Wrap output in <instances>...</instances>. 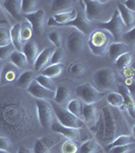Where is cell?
I'll list each match as a JSON object with an SVG mask.
<instances>
[{
  "mask_svg": "<svg viewBox=\"0 0 135 153\" xmlns=\"http://www.w3.org/2000/svg\"><path fill=\"white\" fill-rule=\"evenodd\" d=\"M101 112L104 120V138L102 143L108 145L114 141L119 135L129 133L127 120L119 108L105 105Z\"/></svg>",
  "mask_w": 135,
  "mask_h": 153,
  "instance_id": "1",
  "label": "cell"
},
{
  "mask_svg": "<svg viewBox=\"0 0 135 153\" xmlns=\"http://www.w3.org/2000/svg\"><path fill=\"white\" fill-rule=\"evenodd\" d=\"M113 42H115V40L111 34L105 30L99 29L90 33L87 40V45L94 55L103 56L107 53L109 46Z\"/></svg>",
  "mask_w": 135,
  "mask_h": 153,
  "instance_id": "2",
  "label": "cell"
},
{
  "mask_svg": "<svg viewBox=\"0 0 135 153\" xmlns=\"http://www.w3.org/2000/svg\"><path fill=\"white\" fill-rule=\"evenodd\" d=\"M95 88L103 92L113 90L117 87V80L115 71L111 68H103L98 70L92 76Z\"/></svg>",
  "mask_w": 135,
  "mask_h": 153,
  "instance_id": "3",
  "label": "cell"
},
{
  "mask_svg": "<svg viewBox=\"0 0 135 153\" xmlns=\"http://www.w3.org/2000/svg\"><path fill=\"white\" fill-rule=\"evenodd\" d=\"M76 94L79 97L80 101H83L85 104H95L100 101L106 94V92L98 90L95 86L90 83L80 84L76 87Z\"/></svg>",
  "mask_w": 135,
  "mask_h": 153,
  "instance_id": "4",
  "label": "cell"
},
{
  "mask_svg": "<svg viewBox=\"0 0 135 153\" xmlns=\"http://www.w3.org/2000/svg\"><path fill=\"white\" fill-rule=\"evenodd\" d=\"M53 110L54 114L57 117V122L60 123L62 126L68 128H73V129H81L82 127H84V123L81 118L75 117L74 114H72L71 112L68 111L67 109L61 107L58 104L53 105Z\"/></svg>",
  "mask_w": 135,
  "mask_h": 153,
  "instance_id": "5",
  "label": "cell"
},
{
  "mask_svg": "<svg viewBox=\"0 0 135 153\" xmlns=\"http://www.w3.org/2000/svg\"><path fill=\"white\" fill-rule=\"evenodd\" d=\"M99 29L101 30H105L108 33H110L112 35V37L114 38V40H118L122 37V35L124 34L125 31V26L122 22L121 18H120L119 11L115 10L113 13L112 18L107 22H101L99 23Z\"/></svg>",
  "mask_w": 135,
  "mask_h": 153,
  "instance_id": "6",
  "label": "cell"
},
{
  "mask_svg": "<svg viewBox=\"0 0 135 153\" xmlns=\"http://www.w3.org/2000/svg\"><path fill=\"white\" fill-rule=\"evenodd\" d=\"M37 106V114H38V120L40 125L45 129L51 127L54 120V110L53 104L49 100H36Z\"/></svg>",
  "mask_w": 135,
  "mask_h": 153,
  "instance_id": "7",
  "label": "cell"
},
{
  "mask_svg": "<svg viewBox=\"0 0 135 153\" xmlns=\"http://www.w3.org/2000/svg\"><path fill=\"white\" fill-rule=\"evenodd\" d=\"M84 13L90 22L99 19L105 11V5L109 3L108 0H85Z\"/></svg>",
  "mask_w": 135,
  "mask_h": 153,
  "instance_id": "8",
  "label": "cell"
},
{
  "mask_svg": "<svg viewBox=\"0 0 135 153\" xmlns=\"http://www.w3.org/2000/svg\"><path fill=\"white\" fill-rule=\"evenodd\" d=\"M26 19L31 25L33 32H35L37 35H41L44 33L46 26V14L43 9H38L34 13L26 16Z\"/></svg>",
  "mask_w": 135,
  "mask_h": 153,
  "instance_id": "9",
  "label": "cell"
},
{
  "mask_svg": "<svg viewBox=\"0 0 135 153\" xmlns=\"http://www.w3.org/2000/svg\"><path fill=\"white\" fill-rule=\"evenodd\" d=\"M84 35L81 32L74 30L67 37V49L72 54H78L83 50L84 46Z\"/></svg>",
  "mask_w": 135,
  "mask_h": 153,
  "instance_id": "10",
  "label": "cell"
},
{
  "mask_svg": "<svg viewBox=\"0 0 135 153\" xmlns=\"http://www.w3.org/2000/svg\"><path fill=\"white\" fill-rule=\"evenodd\" d=\"M28 92L33 96L36 99L40 100H50L54 99V96H55V92L48 89L44 88L43 86H41L40 84L37 82L36 80H34L31 83V85L26 88Z\"/></svg>",
  "mask_w": 135,
  "mask_h": 153,
  "instance_id": "11",
  "label": "cell"
},
{
  "mask_svg": "<svg viewBox=\"0 0 135 153\" xmlns=\"http://www.w3.org/2000/svg\"><path fill=\"white\" fill-rule=\"evenodd\" d=\"M65 27H73L75 30L81 32L83 35L90 31L92 28V22H90L87 18L85 16L84 10L81 8L79 10H76V16L73 21H71L70 23H68Z\"/></svg>",
  "mask_w": 135,
  "mask_h": 153,
  "instance_id": "12",
  "label": "cell"
},
{
  "mask_svg": "<svg viewBox=\"0 0 135 153\" xmlns=\"http://www.w3.org/2000/svg\"><path fill=\"white\" fill-rule=\"evenodd\" d=\"M60 142L59 139H55L52 137H41L38 138L35 142V146H34V153H49L50 150L53 147H55L58 143Z\"/></svg>",
  "mask_w": 135,
  "mask_h": 153,
  "instance_id": "13",
  "label": "cell"
},
{
  "mask_svg": "<svg viewBox=\"0 0 135 153\" xmlns=\"http://www.w3.org/2000/svg\"><path fill=\"white\" fill-rule=\"evenodd\" d=\"M51 129L53 132L57 133V134L64 136L66 139L72 140V141H76L80 138V131L79 129H73V128H68L65 126H62L58 122H53L51 125Z\"/></svg>",
  "mask_w": 135,
  "mask_h": 153,
  "instance_id": "14",
  "label": "cell"
},
{
  "mask_svg": "<svg viewBox=\"0 0 135 153\" xmlns=\"http://www.w3.org/2000/svg\"><path fill=\"white\" fill-rule=\"evenodd\" d=\"M21 51H23V54L26 55L29 65H34L39 53H40V48H39L38 43H37L35 40L31 39L29 41L26 42V43L23 44V47Z\"/></svg>",
  "mask_w": 135,
  "mask_h": 153,
  "instance_id": "15",
  "label": "cell"
},
{
  "mask_svg": "<svg viewBox=\"0 0 135 153\" xmlns=\"http://www.w3.org/2000/svg\"><path fill=\"white\" fill-rule=\"evenodd\" d=\"M99 114L100 111L95 104H83L81 118L84 125H87V127H90L98 120Z\"/></svg>",
  "mask_w": 135,
  "mask_h": 153,
  "instance_id": "16",
  "label": "cell"
},
{
  "mask_svg": "<svg viewBox=\"0 0 135 153\" xmlns=\"http://www.w3.org/2000/svg\"><path fill=\"white\" fill-rule=\"evenodd\" d=\"M1 3L2 7L10 14L12 18L21 19V13H23V10H21L23 1L21 0H5Z\"/></svg>",
  "mask_w": 135,
  "mask_h": 153,
  "instance_id": "17",
  "label": "cell"
},
{
  "mask_svg": "<svg viewBox=\"0 0 135 153\" xmlns=\"http://www.w3.org/2000/svg\"><path fill=\"white\" fill-rule=\"evenodd\" d=\"M118 8L117 10L119 11L120 18H121L122 22H123L125 28L127 30H130L134 28L135 25V12L130 11L129 9H127L121 2H118Z\"/></svg>",
  "mask_w": 135,
  "mask_h": 153,
  "instance_id": "18",
  "label": "cell"
},
{
  "mask_svg": "<svg viewBox=\"0 0 135 153\" xmlns=\"http://www.w3.org/2000/svg\"><path fill=\"white\" fill-rule=\"evenodd\" d=\"M129 45H127L124 42H113L111 45L109 46L107 53L109 55V58L111 60H116V59L121 56L122 54L130 52L129 51Z\"/></svg>",
  "mask_w": 135,
  "mask_h": 153,
  "instance_id": "19",
  "label": "cell"
},
{
  "mask_svg": "<svg viewBox=\"0 0 135 153\" xmlns=\"http://www.w3.org/2000/svg\"><path fill=\"white\" fill-rule=\"evenodd\" d=\"M53 51H54V48L48 47V48H45L44 50H42L41 52L39 53L38 57H37L35 63H34V66H35L36 71H43L46 66H48V65L50 63L51 56H52Z\"/></svg>",
  "mask_w": 135,
  "mask_h": 153,
  "instance_id": "20",
  "label": "cell"
},
{
  "mask_svg": "<svg viewBox=\"0 0 135 153\" xmlns=\"http://www.w3.org/2000/svg\"><path fill=\"white\" fill-rule=\"evenodd\" d=\"M21 23H16L10 28L11 44L15 48V50H19V51H21V49L23 47V42L21 40Z\"/></svg>",
  "mask_w": 135,
  "mask_h": 153,
  "instance_id": "21",
  "label": "cell"
},
{
  "mask_svg": "<svg viewBox=\"0 0 135 153\" xmlns=\"http://www.w3.org/2000/svg\"><path fill=\"white\" fill-rule=\"evenodd\" d=\"M76 16V9L73 8L69 11L64 12H59V13H55L53 16V19L56 22V26H63L65 27L68 23L75 19Z\"/></svg>",
  "mask_w": 135,
  "mask_h": 153,
  "instance_id": "22",
  "label": "cell"
},
{
  "mask_svg": "<svg viewBox=\"0 0 135 153\" xmlns=\"http://www.w3.org/2000/svg\"><path fill=\"white\" fill-rule=\"evenodd\" d=\"M9 61L13 66H15L18 70H21V68H26L28 66L29 62L26 60V55L23 54V51L14 50L13 52L9 56Z\"/></svg>",
  "mask_w": 135,
  "mask_h": 153,
  "instance_id": "23",
  "label": "cell"
},
{
  "mask_svg": "<svg viewBox=\"0 0 135 153\" xmlns=\"http://www.w3.org/2000/svg\"><path fill=\"white\" fill-rule=\"evenodd\" d=\"M135 139L133 134H123L119 135L114 141H112L110 144L106 145V150H109L110 148L117 147V146H125L128 144H134Z\"/></svg>",
  "mask_w": 135,
  "mask_h": 153,
  "instance_id": "24",
  "label": "cell"
},
{
  "mask_svg": "<svg viewBox=\"0 0 135 153\" xmlns=\"http://www.w3.org/2000/svg\"><path fill=\"white\" fill-rule=\"evenodd\" d=\"M71 92L70 90L65 86H59L55 90V96H54V101L57 104H65L70 100Z\"/></svg>",
  "mask_w": 135,
  "mask_h": 153,
  "instance_id": "25",
  "label": "cell"
},
{
  "mask_svg": "<svg viewBox=\"0 0 135 153\" xmlns=\"http://www.w3.org/2000/svg\"><path fill=\"white\" fill-rule=\"evenodd\" d=\"M73 4L74 1L72 0H53L51 1V9L56 13L69 11L73 9Z\"/></svg>",
  "mask_w": 135,
  "mask_h": 153,
  "instance_id": "26",
  "label": "cell"
},
{
  "mask_svg": "<svg viewBox=\"0 0 135 153\" xmlns=\"http://www.w3.org/2000/svg\"><path fill=\"white\" fill-rule=\"evenodd\" d=\"M64 71V65L63 63H58V65H50L46 66L42 71V75L48 76V78L54 79L57 78Z\"/></svg>",
  "mask_w": 135,
  "mask_h": 153,
  "instance_id": "27",
  "label": "cell"
},
{
  "mask_svg": "<svg viewBox=\"0 0 135 153\" xmlns=\"http://www.w3.org/2000/svg\"><path fill=\"white\" fill-rule=\"evenodd\" d=\"M100 150V143L95 138L83 142L79 148V153H98Z\"/></svg>",
  "mask_w": 135,
  "mask_h": 153,
  "instance_id": "28",
  "label": "cell"
},
{
  "mask_svg": "<svg viewBox=\"0 0 135 153\" xmlns=\"http://www.w3.org/2000/svg\"><path fill=\"white\" fill-rule=\"evenodd\" d=\"M132 60H133V55H132L131 52H127L122 54L121 56H119L116 60H115V65L118 70L123 71L125 68L131 66Z\"/></svg>",
  "mask_w": 135,
  "mask_h": 153,
  "instance_id": "29",
  "label": "cell"
},
{
  "mask_svg": "<svg viewBox=\"0 0 135 153\" xmlns=\"http://www.w3.org/2000/svg\"><path fill=\"white\" fill-rule=\"evenodd\" d=\"M35 80V73L31 70L24 71L23 74L18 76V85L21 88H28L31 83Z\"/></svg>",
  "mask_w": 135,
  "mask_h": 153,
  "instance_id": "30",
  "label": "cell"
},
{
  "mask_svg": "<svg viewBox=\"0 0 135 153\" xmlns=\"http://www.w3.org/2000/svg\"><path fill=\"white\" fill-rule=\"evenodd\" d=\"M18 68L15 66L13 68V66L4 65L3 71H2L1 80H3L4 82H13L14 80H18Z\"/></svg>",
  "mask_w": 135,
  "mask_h": 153,
  "instance_id": "31",
  "label": "cell"
},
{
  "mask_svg": "<svg viewBox=\"0 0 135 153\" xmlns=\"http://www.w3.org/2000/svg\"><path fill=\"white\" fill-rule=\"evenodd\" d=\"M82 106H83L82 101H80L79 99H71L67 102V107H66V109L72 113V114H74L75 117L81 118Z\"/></svg>",
  "mask_w": 135,
  "mask_h": 153,
  "instance_id": "32",
  "label": "cell"
},
{
  "mask_svg": "<svg viewBox=\"0 0 135 153\" xmlns=\"http://www.w3.org/2000/svg\"><path fill=\"white\" fill-rule=\"evenodd\" d=\"M108 105L115 108H121L124 104V98L119 92H111L107 95Z\"/></svg>",
  "mask_w": 135,
  "mask_h": 153,
  "instance_id": "33",
  "label": "cell"
},
{
  "mask_svg": "<svg viewBox=\"0 0 135 153\" xmlns=\"http://www.w3.org/2000/svg\"><path fill=\"white\" fill-rule=\"evenodd\" d=\"M39 2L36 0H23V4H21V10L24 16L32 14L34 12L38 10Z\"/></svg>",
  "mask_w": 135,
  "mask_h": 153,
  "instance_id": "34",
  "label": "cell"
},
{
  "mask_svg": "<svg viewBox=\"0 0 135 153\" xmlns=\"http://www.w3.org/2000/svg\"><path fill=\"white\" fill-rule=\"evenodd\" d=\"M35 80L40 84L41 86H43L44 88L48 89V90H51V91H54L55 92L56 90V84L55 82L53 81V79L51 78H48V76H44V75H39L38 76H36Z\"/></svg>",
  "mask_w": 135,
  "mask_h": 153,
  "instance_id": "35",
  "label": "cell"
},
{
  "mask_svg": "<svg viewBox=\"0 0 135 153\" xmlns=\"http://www.w3.org/2000/svg\"><path fill=\"white\" fill-rule=\"evenodd\" d=\"M11 44L10 29L6 26H0V47Z\"/></svg>",
  "mask_w": 135,
  "mask_h": 153,
  "instance_id": "36",
  "label": "cell"
},
{
  "mask_svg": "<svg viewBox=\"0 0 135 153\" xmlns=\"http://www.w3.org/2000/svg\"><path fill=\"white\" fill-rule=\"evenodd\" d=\"M68 71L74 76H80L85 73V66L80 61H75V62L71 63L69 65Z\"/></svg>",
  "mask_w": 135,
  "mask_h": 153,
  "instance_id": "37",
  "label": "cell"
},
{
  "mask_svg": "<svg viewBox=\"0 0 135 153\" xmlns=\"http://www.w3.org/2000/svg\"><path fill=\"white\" fill-rule=\"evenodd\" d=\"M78 151V147L76 143L72 140L66 139L61 146V153H76Z\"/></svg>",
  "mask_w": 135,
  "mask_h": 153,
  "instance_id": "38",
  "label": "cell"
},
{
  "mask_svg": "<svg viewBox=\"0 0 135 153\" xmlns=\"http://www.w3.org/2000/svg\"><path fill=\"white\" fill-rule=\"evenodd\" d=\"M64 50L62 47L60 48H56L53 51L52 56H51V60L50 63L51 65H58V63H62L63 59H64Z\"/></svg>",
  "mask_w": 135,
  "mask_h": 153,
  "instance_id": "39",
  "label": "cell"
},
{
  "mask_svg": "<svg viewBox=\"0 0 135 153\" xmlns=\"http://www.w3.org/2000/svg\"><path fill=\"white\" fill-rule=\"evenodd\" d=\"M49 40H50L54 44V46H56V48L62 47V42H63V37L62 34L58 31H54L52 33L49 34Z\"/></svg>",
  "mask_w": 135,
  "mask_h": 153,
  "instance_id": "40",
  "label": "cell"
},
{
  "mask_svg": "<svg viewBox=\"0 0 135 153\" xmlns=\"http://www.w3.org/2000/svg\"><path fill=\"white\" fill-rule=\"evenodd\" d=\"M21 40H23L24 44L26 42H28L32 39V36H33V29H32V27H29V25H23L21 23Z\"/></svg>",
  "mask_w": 135,
  "mask_h": 153,
  "instance_id": "41",
  "label": "cell"
},
{
  "mask_svg": "<svg viewBox=\"0 0 135 153\" xmlns=\"http://www.w3.org/2000/svg\"><path fill=\"white\" fill-rule=\"evenodd\" d=\"M134 150V144H128L125 146H117L110 148L107 153H131Z\"/></svg>",
  "mask_w": 135,
  "mask_h": 153,
  "instance_id": "42",
  "label": "cell"
},
{
  "mask_svg": "<svg viewBox=\"0 0 135 153\" xmlns=\"http://www.w3.org/2000/svg\"><path fill=\"white\" fill-rule=\"evenodd\" d=\"M15 50V48L13 47L12 44H9L7 46H3V47H0V60H4V59L9 58L10 54Z\"/></svg>",
  "mask_w": 135,
  "mask_h": 153,
  "instance_id": "43",
  "label": "cell"
},
{
  "mask_svg": "<svg viewBox=\"0 0 135 153\" xmlns=\"http://www.w3.org/2000/svg\"><path fill=\"white\" fill-rule=\"evenodd\" d=\"M121 38L124 39V43H126L127 45H133L135 42V27L128 30L126 33H124Z\"/></svg>",
  "mask_w": 135,
  "mask_h": 153,
  "instance_id": "44",
  "label": "cell"
},
{
  "mask_svg": "<svg viewBox=\"0 0 135 153\" xmlns=\"http://www.w3.org/2000/svg\"><path fill=\"white\" fill-rule=\"evenodd\" d=\"M11 148V141L7 137H0V150L9 151Z\"/></svg>",
  "mask_w": 135,
  "mask_h": 153,
  "instance_id": "45",
  "label": "cell"
},
{
  "mask_svg": "<svg viewBox=\"0 0 135 153\" xmlns=\"http://www.w3.org/2000/svg\"><path fill=\"white\" fill-rule=\"evenodd\" d=\"M120 2H121L127 9H129L130 11L135 12V1L134 0H127V1H120Z\"/></svg>",
  "mask_w": 135,
  "mask_h": 153,
  "instance_id": "46",
  "label": "cell"
},
{
  "mask_svg": "<svg viewBox=\"0 0 135 153\" xmlns=\"http://www.w3.org/2000/svg\"><path fill=\"white\" fill-rule=\"evenodd\" d=\"M122 74L125 76L126 79H132V76H133V68H132L131 66H129V68L122 71Z\"/></svg>",
  "mask_w": 135,
  "mask_h": 153,
  "instance_id": "47",
  "label": "cell"
},
{
  "mask_svg": "<svg viewBox=\"0 0 135 153\" xmlns=\"http://www.w3.org/2000/svg\"><path fill=\"white\" fill-rule=\"evenodd\" d=\"M18 153H34L33 150L29 147H26V146H21L18 148Z\"/></svg>",
  "mask_w": 135,
  "mask_h": 153,
  "instance_id": "48",
  "label": "cell"
},
{
  "mask_svg": "<svg viewBox=\"0 0 135 153\" xmlns=\"http://www.w3.org/2000/svg\"><path fill=\"white\" fill-rule=\"evenodd\" d=\"M3 68H4V63L0 60V81H1V76H2V71H3Z\"/></svg>",
  "mask_w": 135,
  "mask_h": 153,
  "instance_id": "49",
  "label": "cell"
},
{
  "mask_svg": "<svg viewBox=\"0 0 135 153\" xmlns=\"http://www.w3.org/2000/svg\"><path fill=\"white\" fill-rule=\"evenodd\" d=\"M0 4H1V2H0ZM2 8H3V7H2L1 5H0V18H1V16H4L3 11H2Z\"/></svg>",
  "mask_w": 135,
  "mask_h": 153,
  "instance_id": "50",
  "label": "cell"
},
{
  "mask_svg": "<svg viewBox=\"0 0 135 153\" xmlns=\"http://www.w3.org/2000/svg\"><path fill=\"white\" fill-rule=\"evenodd\" d=\"M0 153H10L9 151H3V150H0Z\"/></svg>",
  "mask_w": 135,
  "mask_h": 153,
  "instance_id": "51",
  "label": "cell"
}]
</instances>
